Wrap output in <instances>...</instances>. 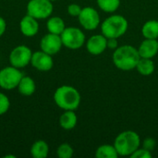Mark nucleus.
Here are the masks:
<instances>
[{"label": "nucleus", "mask_w": 158, "mask_h": 158, "mask_svg": "<svg viewBox=\"0 0 158 158\" xmlns=\"http://www.w3.org/2000/svg\"><path fill=\"white\" fill-rule=\"evenodd\" d=\"M141 58L138 49L131 44L118 46L114 50L112 56L113 64L120 70L130 71L136 68L139 59Z\"/></svg>", "instance_id": "nucleus-1"}, {"label": "nucleus", "mask_w": 158, "mask_h": 158, "mask_svg": "<svg viewBox=\"0 0 158 158\" xmlns=\"http://www.w3.org/2000/svg\"><path fill=\"white\" fill-rule=\"evenodd\" d=\"M81 94L70 85L59 86L54 94L56 105L63 110H76L81 104Z\"/></svg>", "instance_id": "nucleus-2"}, {"label": "nucleus", "mask_w": 158, "mask_h": 158, "mask_svg": "<svg viewBox=\"0 0 158 158\" xmlns=\"http://www.w3.org/2000/svg\"><path fill=\"white\" fill-rule=\"evenodd\" d=\"M114 146L118 156H131L141 146V138L133 131H125L116 137Z\"/></svg>", "instance_id": "nucleus-3"}, {"label": "nucleus", "mask_w": 158, "mask_h": 158, "mask_svg": "<svg viewBox=\"0 0 158 158\" xmlns=\"http://www.w3.org/2000/svg\"><path fill=\"white\" fill-rule=\"evenodd\" d=\"M129 29L127 19L121 15H111L101 24V32L106 38H119L123 36Z\"/></svg>", "instance_id": "nucleus-4"}, {"label": "nucleus", "mask_w": 158, "mask_h": 158, "mask_svg": "<svg viewBox=\"0 0 158 158\" xmlns=\"http://www.w3.org/2000/svg\"><path fill=\"white\" fill-rule=\"evenodd\" d=\"M60 37L63 46L70 50H78L81 48L86 42L84 32L77 27H66L60 34Z\"/></svg>", "instance_id": "nucleus-5"}, {"label": "nucleus", "mask_w": 158, "mask_h": 158, "mask_svg": "<svg viewBox=\"0 0 158 158\" xmlns=\"http://www.w3.org/2000/svg\"><path fill=\"white\" fill-rule=\"evenodd\" d=\"M27 14L36 19H45L51 17L54 6L49 0H30L26 6Z\"/></svg>", "instance_id": "nucleus-6"}, {"label": "nucleus", "mask_w": 158, "mask_h": 158, "mask_svg": "<svg viewBox=\"0 0 158 158\" xmlns=\"http://www.w3.org/2000/svg\"><path fill=\"white\" fill-rule=\"evenodd\" d=\"M23 76L19 69L11 65L3 68L0 70V88L6 91L17 88Z\"/></svg>", "instance_id": "nucleus-7"}, {"label": "nucleus", "mask_w": 158, "mask_h": 158, "mask_svg": "<svg viewBox=\"0 0 158 158\" xmlns=\"http://www.w3.org/2000/svg\"><path fill=\"white\" fill-rule=\"evenodd\" d=\"M31 50L27 45L20 44L11 50L8 59L11 66L20 69L31 64Z\"/></svg>", "instance_id": "nucleus-8"}, {"label": "nucleus", "mask_w": 158, "mask_h": 158, "mask_svg": "<svg viewBox=\"0 0 158 158\" xmlns=\"http://www.w3.org/2000/svg\"><path fill=\"white\" fill-rule=\"evenodd\" d=\"M78 19L81 27L87 31H94L97 29L101 21L98 11L92 6L82 7Z\"/></svg>", "instance_id": "nucleus-9"}, {"label": "nucleus", "mask_w": 158, "mask_h": 158, "mask_svg": "<svg viewBox=\"0 0 158 158\" xmlns=\"http://www.w3.org/2000/svg\"><path fill=\"white\" fill-rule=\"evenodd\" d=\"M63 44L60 35L48 32L40 41V48L48 55H56L62 48Z\"/></svg>", "instance_id": "nucleus-10"}, {"label": "nucleus", "mask_w": 158, "mask_h": 158, "mask_svg": "<svg viewBox=\"0 0 158 158\" xmlns=\"http://www.w3.org/2000/svg\"><path fill=\"white\" fill-rule=\"evenodd\" d=\"M31 65L39 71L46 72L53 69L54 60L51 55H48L45 52L40 50L32 53Z\"/></svg>", "instance_id": "nucleus-11"}, {"label": "nucleus", "mask_w": 158, "mask_h": 158, "mask_svg": "<svg viewBox=\"0 0 158 158\" xmlns=\"http://www.w3.org/2000/svg\"><path fill=\"white\" fill-rule=\"evenodd\" d=\"M106 42L107 38L104 34H94L86 41V49L91 55H101L107 48Z\"/></svg>", "instance_id": "nucleus-12"}, {"label": "nucleus", "mask_w": 158, "mask_h": 158, "mask_svg": "<svg viewBox=\"0 0 158 158\" xmlns=\"http://www.w3.org/2000/svg\"><path fill=\"white\" fill-rule=\"evenodd\" d=\"M19 30L20 32L26 37L35 36L39 31L38 19L28 14L25 15L19 22Z\"/></svg>", "instance_id": "nucleus-13"}, {"label": "nucleus", "mask_w": 158, "mask_h": 158, "mask_svg": "<svg viewBox=\"0 0 158 158\" xmlns=\"http://www.w3.org/2000/svg\"><path fill=\"white\" fill-rule=\"evenodd\" d=\"M141 57L153 58L158 53L157 39H145L137 48Z\"/></svg>", "instance_id": "nucleus-14"}, {"label": "nucleus", "mask_w": 158, "mask_h": 158, "mask_svg": "<svg viewBox=\"0 0 158 158\" xmlns=\"http://www.w3.org/2000/svg\"><path fill=\"white\" fill-rule=\"evenodd\" d=\"M78 122L77 115L74 110H64V113L59 118V125L65 131L73 130Z\"/></svg>", "instance_id": "nucleus-15"}, {"label": "nucleus", "mask_w": 158, "mask_h": 158, "mask_svg": "<svg viewBox=\"0 0 158 158\" xmlns=\"http://www.w3.org/2000/svg\"><path fill=\"white\" fill-rule=\"evenodd\" d=\"M17 88L20 94L24 96H31L35 93L36 84L34 80L30 76H23Z\"/></svg>", "instance_id": "nucleus-16"}, {"label": "nucleus", "mask_w": 158, "mask_h": 158, "mask_svg": "<svg viewBox=\"0 0 158 158\" xmlns=\"http://www.w3.org/2000/svg\"><path fill=\"white\" fill-rule=\"evenodd\" d=\"M46 28L48 32L60 35L63 32V31L66 29V25H65V21L60 17L55 16V17L48 18L46 22Z\"/></svg>", "instance_id": "nucleus-17"}, {"label": "nucleus", "mask_w": 158, "mask_h": 158, "mask_svg": "<svg viewBox=\"0 0 158 158\" xmlns=\"http://www.w3.org/2000/svg\"><path fill=\"white\" fill-rule=\"evenodd\" d=\"M49 154V146L44 140L36 141L31 147V155L33 158H46Z\"/></svg>", "instance_id": "nucleus-18"}, {"label": "nucleus", "mask_w": 158, "mask_h": 158, "mask_svg": "<svg viewBox=\"0 0 158 158\" xmlns=\"http://www.w3.org/2000/svg\"><path fill=\"white\" fill-rule=\"evenodd\" d=\"M137 71L143 75V76H149L152 75L156 69V66L152 58H144L141 57L137 63V66L135 68Z\"/></svg>", "instance_id": "nucleus-19"}, {"label": "nucleus", "mask_w": 158, "mask_h": 158, "mask_svg": "<svg viewBox=\"0 0 158 158\" xmlns=\"http://www.w3.org/2000/svg\"><path fill=\"white\" fill-rule=\"evenodd\" d=\"M142 34L145 39H158V20L146 21L142 27Z\"/></svg>", "instance_id": "nucleus-20"}, {"label": "nucleus", "mask_w": 158, "mask_h": 158, "mask_svg": "<svg viewBox=\"0 0 158 158\" xmlns=\"http://www.w3.org/2000/svg\"><path fill=\"white\" fill-rule=\"evenodd\" d=\"M118 156L114 144H102L95 151L96 158H118Z\"/></svg>", "instance_id": "nucleus-21"}, {"label": "nucleus", "mask_w": 158, "mask_h": 158, "mask_svg": "<svg viewBox=\"0 0 158 158\" xmlns=\"http://www.w3.org/2000/svg\"><path fill=\"white\" fill-rule=\"evenodd\" d=\"M96 3L99 8L106 13L117 11L120 6V0H96Z\"/></svg>", "instance_id": "nucleus-22"}, {"label": "nucleus", "mask_w": 158, "mask_h": 158, "mask_svg": "<svg viewBox=\"0 0 158 158\" xmlns=\"http://www.w3.org/2000/svg\"><path fill=\"white\" fill-rule=\"evenodd\" d=\"M74 154L72 146L67 143H61L56 150V155L59 158H71Z\"/></svg>", "instance_id": "nucleus-23"}, {"label": "nucleus", "mask_w": 158, "mask_h": 158, "mask_svg": "<svg viewBox=\"0 0 158 158\" xmlns=\"http://www.w3.org/2000/svg\"><path fill=\"white\" fill-rule=\"evenodd\" d=\"M10 107L9 98L4 93L0 92V116L6 114Z\"/></svg>", "instance_id": "nucleus-24"}, {"label": "nucleus", "mask_w": 158, "mask_h": 158, "mask_svg": "<svg viewBox=\"0 0 158 158\" xmlns=\"http://www.w3.org/2000/svg\"><path fill=\"white\" fill-rule=\"evenodd\" d=\"M153 156L152 153L144 148H138L131 156V158H151Z\"/></svg>", "instance_id": "nucleus-25"}, {"label": "nucleus", "mask_w": 158, "mask_h": 158, "mask_svg": "<svg viewBox=\"0 0 158 158\" xmlns=\"http://www.w3.org/2000/svg\"><path fill=\"white\" fill-rule=\"evenodd\" d=\"M156 142L154 138H151V137H148V138H145L143 142V148L152 152L154 151V149L156 148Z\"/></svg>", "instance_id": "nucleus-26"}, {"label": "nucleus", "mask_w": 158, "mask_h": 158, "mask_svg": "<svg viewBox=\"0 0 158 158\" xmlns=\"http://www.w3.org/2000/svg\"><path fill=\"white\" fill-rule=\"evenodd\" d=\"M81 6H79L78 4H70L68 6V13L71 16V17H79L81 11Z\"/></svg>", "instance_id": "nucleus-27"}, {"label": "nucleus", "mask_w": 158, "mask_h": 158, "mask_svg": "<svg viewBox=\"0 0 158 158\" xmlns=\"http://www.w3.org/2000/svg\"><path fill=\"white\" fill-rule=\"evenodd\" d=\"M106 45L108 49L111 50H116L118 47V42L117 38H107Z\"/></svg>", "instance_id": "nucleus-28"}, {"label": "nucleus", "mask_w": 158, "mask_h": 158, "mask_svg": "<svg viewBox=\"0 0 158 158\" xmlns=\"http://www.w3.org/2000/svg\"><path fill=\"white\" fill-rule=\"evenodd\" d=\"M6 21L4 18L0 16V37L6 32Z\"/></svg>", "instance_id": "nucleus-29"}, {"label": "nucleus", "mask_w": 158, "mask_h": 158, "mask_svg": "<svg viewBox=\"0 0 158 158\" xmlns=\"http://www.w3.org/2000/svg\"><path fill=\"white\" fill-rule=\"evenodd\" d=\"M49 1H51V2H54V1H57V0H49Z\"/></svg>", "instance_id": "nucleus-30"}]
</instances>
